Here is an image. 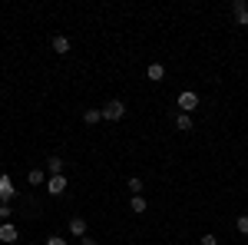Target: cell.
<instances>
[{
  "instance_id": "obj_18",
  "label": "cell",
  "mask_w": 248,
  "mask_h": 245,
  "mask_svg": "<svg viewBox=\"0 0 248 245\" xmlns=\"http://www.w3.org/2000/svg\"><path fill=\"white\" fill-rule=\"evenodd\" d=\"M46 245H66V239H60V235H50V239H46Z\"/></svg>"
},
{
  "instance_id": "obj_1",
  "label": "cell",
  "mask_w": 248,
  "mask_h": 245,
  "mask_svg": "<svg viewBox=\"0 0 248 245\" xmlns=\"http://www.w3.org/2000/svg\"><path fill=\"white\" fill-rule=\"evenodd\" d=\"M123 116H126V103H119V99H109V103L103 106V119H109V123L123 119Z\"/></svg>"
},
{
  "instance_id": "obj_2",
  "label": "cell",
  "mask_w": 248,
  "mask_h": 245,
  "mask_svg": "<svg viewBox=\"0 0 248 245\" xmlns=\"http://www.w3.org/2000/svg\"><path fill=\"white\" fill-rule=\"evenodd\" d=\"M195 106H199V96L192 93V90H186V93H179V110H182V113H192Z\"/></svg>"
},
{
  "instance_id": "obj_7",
  "label": "cell",
  "mask_w": 248,
  "mask_h": 245,
  "mask_svg": "<svg viewBox=\"0 0 248 245\" xmlns=\"http://www.w3.org/2000/svg\"><path fill=\"white\" fill-rule=\"evenodd\" d=\"M7 199H14V182H10V176H0V202H7Z\"/></svg>"
},
{
  "instance_id": "obj_6",
  "label": "cell",
  "mask_w": 248,
  "mask_h": 245,
  "mask_svg": "<svg viewBox=\"0 0 248 245\" xmlns=\"http://www.w3.org/2000/svg\"><path fill=\"white\" fill-rule=\"evenodd\" d=\"M0 242H7V245L17 242V226H14V222H3V226H0Z\"/></svg>"
},
{
  "instance_id": "obj_11",
  "label": "cell",
  "mask_w": 248,
  "mask_h": 245,
  "mask_svg": "<svg viewBox=\"0 0 248 245\" xmlns=\"http://www.w3.org/2000/svg\"><path fill=\"white\" fill-rule=\"evenodd\" d=\"M175 130L189 132V130H192V116H189V113H179V116H175Z\"/></svg>"
},
{
  "instance_id": "obj_10",
  "label": "cell",
  "mask_w": 248,
  "mask_h": 245,
  "mask_svg": "<svg viewBox=\"0 0 248 245\" xmlns=\"http://www.w3.org/2000/svg\"><path fill=\"white\" fill-rule=\"evenodd\" d=\"M53 50H57V53H70V37L57 33V37H53Z\"/></svg>"
},
{
  "instance_id": "obj_4",
  "label": "cell",
  "mask_w": 248,
  "mask_h": 245,
  "mask_svg": "<svg viewBox=\"0 0 248 245\" xmlns=\"http://www.w3.org/2000/svg\"><path fill=\"white\" fill-rule=\"evenodd\" d=\"M232 14L238 20V27H248V3L245 0H235V3H232Z\"/></svg>"
},
{
  "instance_id": "obj_14",
  "label": "cell",
  "mask_w": 248,
  "mask_h": 245,
  "mask_svg": "<svg viewBox=\"0 0 248 245\" xmlns=\"http://www.w3.org/2000/svg\"><path fill=\"white\" fill-rule=\"evenodd\" d=\"M126 186H129V192H133V196H142V179H139V176H133Z\"/></svg>"
},
{
  "instance_id": "obj_3",
  "label": "cell",
  "mask_w": 248,
  "mask_h": 245,
  "mask_svg": "<svg viewBox=\"0 0 248 245\" xmlns=\"http://www.w3.org/2000/svg\"><path fill=\"white\" fill-rule=\"evenodd\" d=\"M46 192L50 196H63L66 192V176H50L46 179Z\"/></svg>"
},
{
  "instance_id": "obj_13",
  "label": "cell",
  "mask_w": 248,
  "mask_h": 245,
  "mask_svg": "<svg viewBox=\"0 0 248 245\" xmlns=\"http://www.w3.org/2000/svg\"><path fill=\"white\" fill-rule=\"evenodd\" d=\"M27 179H30V186H43L46 172H43V169H30V172H27Z\"/></svg>"
},
{
  "instance_id": "obj_15",
  "label": "cell",
  "mask_w": 248,
  "mask_h": 245,
  "mask_svg": "<svg viewBox=\"0 0 248 245\" xmlns=\"http://www.w3.org/2000/svg\"><path fill=\"white\" fill-rule=\"evenodd\" d=\"M129 206H133V212L142 215V212H146V199H142V196H133V202H129Z\"/></svg>"
},
{
  "instance_id": "obj_8",
  "label": "cell",
  "mask_w": 248,
  "mask_h": 245,
  "mask_svg": "<svg viewBox=\"0 0 248 245\" xmlns=\"http://www.w3.org/2000/svg\"><path fill=\"white\" fill-rule=\"evenodd\" d=\"M46 172H50V176H63V159H60V156H50V159H46Z\"/></svg>"
},
{
  "instance_id": "obj_5",
  "label": "cell",
  "mask_w": 248,
  "mask_h": 245,
  "mask_svg": "<svg viewBox=\"0 0 248 245\" xmlns=\"http://www.w3.org/2000/svg\"><path fill=\"white\" fill-rule=\"evenodd\" d=\"M70 232H73L77 239L90 235V229H86V219H83V215H73V219H70Z\"/></svg>"
},
{
  "instance_id": "obj_16",
  "label": "cell",
  "mask_w": 248,
  "mask_h": 245,
  "mask_svg": "<svg viewBox=\"0 0 248 245\" xmlns=\"http://www.w3.org/2000/svg\"><path fill=\"white\" fill-rule=\"evenodd\" d=\"M235 229H238L242 235H248V215H238V222H235Z\"/></svg>"
},
{
  "instance_id": "obj_12",
  "label": "cell",
  "mask_w": 248,
  "mask_h": 245,
  "mask_svg": "<svg viewBox=\"0 0 248 245\" xmlns=\"http://www.w3.org/2000/svg\"><path fill=\"white\" fill-rule=\"evenodd\" d=\"M99 119H103V110H86V113H83V123H86V126H96Z\"/></svg>"
},
{
  "instance_id": "obj_9",
  "label": "cell",
  "mask_w": 248,
  "mask_h": 245,
  "mask_svg": "<svg viewBox=\"0 0 248 245\" xmlns=\"http://www.w3.org/2000/svg\"><path fill=\"white\" fill-rule=\"evenodd\" d=\"M146 76H149L153 83H159V80L166 76V66H162V63H149V70H146Z\"/></svg>"
},
{
  "instance_id": "obj_20",
  "label": "cell",
  "mask_w": 248,
  "mask_h": 245,
  "mask_svg": "<svg viewBox=\"0 0 248 245\" xmlns=\"http://www.w3.org/2000/svg\"><path fill=\"white\" fill-rule=\"evenodd\" d=\"M79 245H96V239H90V235H83V239H79Z\"/></svg>"
},
{
  "instance_id": "obj_17",
  "label": "cell",
  "mask_w": 248,
  "mask_h": 245,
  "mask_svg": "<svg viewBox=\"0 0 248 245\" xmlns=\"http://www.w3.org/2000/svg\"><path fill=\"white\" fill-rule=\"evenodd\" d=\"M0 219H3V222L10 219V206H7V202H0Z\"/></svg>"
},
{
  "instance_id": "obj_19",
  "label": "cell",
  "mask_w": 248,
  "mask_h": 245,
  "mask_svg": "<svg viewBox=\"0 0 248 245\" xmlns=\"http://www.w3.org/2000/svg\"><path fill=\"white\" fill-rule=\"evenodd\" d=\"M202 245H218V239L215 235H202Z\"/></svg>"
}]
</instances>
